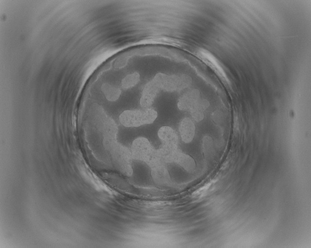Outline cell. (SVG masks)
Masks as SVG:
<instances>
[{
	"instance_id": "obj_10",
	"label": "cell",
	"mask_w": 311,
	"mask_h": 248,
	"mask_svg": "<svg viewBox=\"0 0 311 248\" xmlns=\"http://www.w3.org/2000/svg\"><path fill=\"white\" fill-rule=\"evenodd\" d=\"M174 162L189 173H192L195 168V162L193 158L189 155L181 152L178 155Z\"/></svg>"
},
{
	"instance_id": "obj_9",
	"label": "cell",
	"mask_w": 311,
	"mask_h": 248,
	"mask_svg": "<svg viewBox=\"0 0 311 248\" xmlns=\"http://www.w3.org/2000/svg\"><path fill=\"white\" fill-rule=\"evenodd\" d=\"M157 136L162 144L177 146L178 137L176 131L171 127L163 126L157 132Z\"/></svg>"
},
{
	"instance_id": "obj_8",
	"label": "cell",
	"mask_w": 311,
	"mask_h": 248,
	"mask_svg": "<svg viewBox=\"0 0 311 248\" xmlns=\"http://www.w3.org/2000/svg\"><path fill=\"white\" fill-rule=\"evenodd\" d=\"M151 175L156 183H164L170 180V176L166 167L162 162L157 163L150 167Z\"/></svg>"
},
{
	"instance_id": "obj_11",
	"label": "cell",
	"mask_w": 311,
	"mask_h": 248,
	"mask_svg": "<svg viewBox=\"0 0 311 248\" xmlns=\"http://www.w3.org/2000/svg\"><path fill=\"white\" fill-rule=\"evenodd\" d=\"M208 106V103L205 100H198L189 110L193 119L196 122L201 121L204 117V112Z\"/></svg>"
},
{
	"instance_id": "obj_12",
	"label": "cell",
	"mask_w": 311,
	"mask_h": 248,
	"mask_svg": "<svg viewBox=\"0 0 311 248\" xmlns=\"http://www.w3.org/2000/svg\"><path fill=\"white\" fill-rule=\"evenodd\" d=\"M101 89L106 99L110 101H117L121 94L120 89L110 84H103Z\"/></svg>"
},
{
	"instance_id": "obj_3",
	"label": "cell",
	"mask_w": 311,
	"mask_h": 248,
	"mask_svg": "<svg viewBox=\"0 0 311 248\" xmlns=\"http://www.w3.org/2000/svg\"><path fill=\"white\" fill-rule=\"evenodd\" d=\"M161 90L167 92H174L189 87L192 82L190 76L186 74L167 75L156 73L153 79Z\"/></svg>"
},
{
	"instance_id": "obj_1",
	"label": "cell",
	"mask_w": 311,
	"mask_h": 248,
	"mask_svg": "<svg viewBox=\"0 0 311 248\" xmlns=\"http://www.w3.org/2000/svg\"><path fill=\"white\" fill-rule=\"evenodd\" d=\"M157 117V113L152 108L142 110H126L120 115L121 124L126 127H137L153 123Z\"/></svg>"
},
{
	"instance_id": "obj_13",
	"label": "cell",
	"mask_w": 311,
	"mask_h": 248,
	"mask_svg": "<svg viewBox=\"0 0 311 248\" xmlns=\"http://www.w3.org/2000/svg\"><path fill=\"white\" fill-rule=\"evenodd\" d=\"M140 80V75L138 72H134L125 76L121 81V87L124 90L132 88L138 84Z\"/></svg>"
},
{
	"instance_id": "obj_5",
	"label": "cell",
	"mask_w": 311,
	"mask_h": 248,
	"mask_svg": "<svg viewBox=\"0 0 311 248\" xmlns=\"http://www.w3.org/2000/svg\"><path fill=\"white\" fill-rule=\"evenodd\" d=\"M200 93L198 90H189L178 100L177 107L181 111L189 110L199 100Z\"/></svg>"
},
{
	"instance_id": "obj_14",
	"label": "cell",
	"mask_w": 311,
	"mask_h": 248,
	"mask_svg": "<svg viewBox=\"0 0 311 248\" xmlns=\"http://www.w3.org/2000/svg\"><path fill=\"white\" fill-rule=\"evenodd\" d=\"M210 185H206L199 189H198L196 192H194L195 196H200L204 194V193L208 190L209 188Z\"/></svg>"
},
{
	"instance_id": "obj_4",
	"label": "cell",
	"mask_w": 311,
	"mask_h": 248,
	"mask_svg": "<svg viewBox=\"0 0 311 248\" xmlns=\"http://www.w3.org/2000/svg\"><path fill=\"white\" fill-rule=\"evenodd\" d=\"M160 90L158 85L153 79L146 84L140 99L141 106L143 108H150Z\"/></svg>"
},
{
	"instance_id": "obj_6",
	"label": "cell",
	"mask_w": 311,
	"mask_h": 248,
	"mask_svg": "<svg viewBox=\"0 0 311 248\" xmlns=\"http://www.w3.org/2000/svg\"><path fill=\"white\" fill-rule=\"evenodd\" d=\"M179 130L182 141L190 143L193 140L195 133V126L192 120L189 118H185L182 120Z\"/></svg>"
},
{
	"instance_id": "obj_7",
	"label": "cell",
	"mask_w": 311,
	"mask_h": 248,
	"mask_svg": "<svg viewBox=\"0 0 311 248\" xmlns=\"http://www.w3.org/2000/svg\"><path fill=\"white\" fill-rule=\"evenodd\" d=\"M161 161L166 162H174L180 153L177 146L162 144L157 150Z\"/></svg>"
},
{
	"instance_id": "obj_2",
	"label": "cell",
	"mask_w": 311,
	"mask_h": 248,
	"mask_svg": "<svg viewBox=\"0 0 311 248\" xmlns=\"http://www.w3.org/2000/svg\"><path fill=\"white\" fill-rule=\"evenodd\" d=\"M131 149L133 159L143 161L149 167L160 160L157 150L146 137H138L133 140Z\"/></svg>"
}]
</instances>
